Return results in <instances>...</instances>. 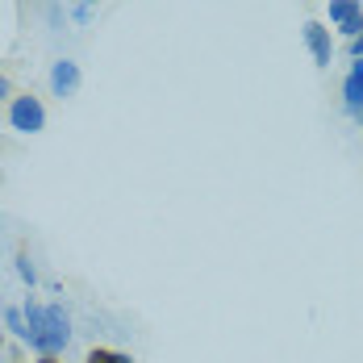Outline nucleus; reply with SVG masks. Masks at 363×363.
I'll return each mask as SVG.
<instances>
[{
    "instance_id": "nucleus-1",
    "label": "nucleus",
    "mask_w": 363,
    "mask_h": 363,
    "mask_svg": "<svg viewBox=\"0 0 363 363\" xmlns=\"http://www.w3.org/2000/svg\"><path fill=\"white\" fill-rule=\"evenodd\" d=\"M26 318H30V326L21 330V334L34 342L38 351H46V355H55V351L72 338L67 313H63V309H55V305H30V309H26Z\"/></svg>"
},
{
    "instance_id": "nucleus-2",
    "label": "nucleus",
    "mask_w": 363,
    "mask_h": 363,
    "mask_svg": "<svg viewBox=\"0 0 363 363\" xmlns=\"http://www.w3.org/2000/svg\"><path fill=\"white\" fill-rule=\"evenodd\" d=\"M13 125L26 130V134L42 130V105H38L34 96H17V101H13Z\"/></svg>"
},
{
    "instance_id": "nucleus-3",
    "label": "nucleus",
    "mask_w": 363,
    "mask_h": 363,
    "mask_svg": "<svg viewBox=\"0 0 363 363\" xmlns=\"http://www.w3.org/2000/svg\"><path fill=\"white\" fill-rule=\"evenodd\" d=\"M330 17H334L347 34H359L363 30V17H359V4H355V0H334V4H330Z\"/></svg>"
},
{
    "instance_id": "nucleus-4",
    "label": "nucleus",
    "mask_w": 363,
    "mask_h": 363,
    "mask_svg": "<svg viewBox=\"0 0 363 363\" xmlns=\"http://www.w3.org/2000/svg\"><path fill=\"white\" fill-rule=\"evenodd\" d=\"M305 42H309V50H313V59H318L322 67H330V34L318 26V21L305 26Z\"/></svg>"
},
{
    "instance_id": "nucleus-5",
    "label": "nucleus",
    "mask_w": 363,
    "mask_h": 363,
    "mask_svg": "<svg viewBox=\"0 0 363 363\" xmlns=\"http://www.w3.org/2000/svg\"><path fill=\"white\" fill-rule=\"evenodd\" d=\"M50 84H55V92H59V96H72L75 84H79V67H75V63H55Z\"/></svg>"
},
{
    "instance_id": "nucleus-6",
    "label": "nucleus",
    "mask_w": 363,
    "mask_h": 363,
    "mask_svg": "<svg viewBox=\"0 0 363 363\" xmlns=\"http://www.w3.org/2000/svg\"><path fill=\"white\" fill-rule=\"evenodd\" d=\"M347 109L363 113V59L351 67V75H347Z\"/></svg>"
},
{
    "instance_id": "nucleus-7",
    "label": "nucleus",
    "mask_w": 363,
    "mask_h": 363,
    "mask_svg": "<svg viewBox=\"0 0 363 363\" xmlns=\"http://www.w3.org/2000/svg\"><path fill=\"white\" fill-rule=\"evenodd\" d=\"M88 363H130V359H125V355H117V351H92Z\"/></svg>"
},
{
    "instance_id": "nucleus-8",
    "label": "nucleus",
    "mask_w": 363,
    "mask_h": 363,
    "mask_svg": "<svg viewBox=\"0 0 363 363\" xmlns=\"http://www.w3.org/2000/svg\"><path fill=\"white\" fill-rule=\"evenodd\" d=\"M355 59H363V38H355Z\"/></svg>"
},
{
    "instance_id": "nucleus-9",
    "label": "nucleus",
    "mask_w": 363,
    "mask_h": 363,
    "mask_svg": "<svg viewBox=\"0 0 363 363\" xmlns=\"http://www.w3.org/2000/svg\"><path fill=\"white\" fill-rule=\"evenodd\" d=\"M4 92H9V84H4V75H0V96H4Z\"/></svg>"
},
{
    "instance_id": "nucleus-10",
    "label": "nucleus",
    "mask_w": 363,
    "mask_h": 363,
    "mask_svg": "<svg viewBox=\"0 0 363 363\" xmlns=\"http://www.w3.org/2000/svg\"><path fill=\"white\" fill-rule=\"evenodd\" d=\"M42 363H59V359H55V355H46V359H42Z\"/></svg>"
}]
</instances>
